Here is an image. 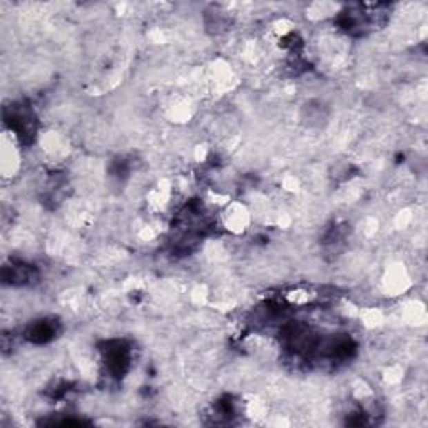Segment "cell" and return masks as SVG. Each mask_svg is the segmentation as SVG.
I'll return each mask as SVG.
<instances>
[{
	"instance_id": "cell-2",
	"label": "cell",
	"mask_w": 428,
	"mask_h": 428,
	"mask_svg": "<svg viewBox=\"0 0 428 428\" xmlns=\"http://www.w3.org/2000/svg\"><path fill=\"white\" fill-rule=\"evenodd\" d=\"M106 364L113 375H122L129 367V351L124 344L116 343L106 350Z\"/></svg>"
},
{
	"instance_id": "cell-1",
	"label": "cell",
	"mask_w": 428,
	"mask_h": 428,
	"mask_svg": "<svg viewBox=\"0 0 428 428\" xmlns=\"http://www.w3.org/2000/svg\"><path fill=\"white\" fill-rule=\"evenodd\" d=\"M57 321L54 320H41L37 323L30 324L29 330L26 331V338L32 343H47L55 338L57 335Z\"/></svg>"
}]
</instances>
